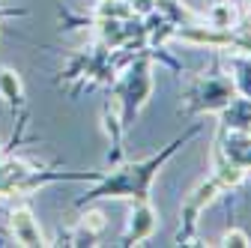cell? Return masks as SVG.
Returning a JSON list of instances; mask_svg holds the SVG:
<instances>
[{
  "label": "cell",
  "mask_w": 251,
  "mask_h": 248,
  "mask_svg": "<svg viewBox=\"0 0 251 248\" xmlns=\"http://www.w3.org/2000/svg\"><path fill=\"white\" fill-rule=\"evenodd\" d=\"M155 230V209L150 200H135V209H132V219H129V230L123 236V245H138L144 242L147 236H152Z\"/></svg>",
  "instance_id": "cell-4"
},
{
  "label": "cell",
  "mask_w": 251,
  "mask_h": 248,
  "mask_svg": "<svg viewBox=\"0 0 251 248\" xmlns=\"http://www.w3.org/2000/svg\"><path fill=\"white\" fill-rule=\"evenodd\" d=\"M225 245H251V236L242 233L239 227H230V230L225 233Z\"/></svg>",
  "instance_id": "cell-7"
},
{
  "label": "cell",
  "mask_w": 251,
  "mask_h": 248,
  "mask_svg": "<svg viewBox=\"0 0 251 248\" xmlns=\"http://www.w3.org/2000/svg\"><path fill=\"white\" fill-rule=\"evenodd\" d=\"M198 132H201V126H195L188 135L176 138L174 144H168L162 152H155V156H150V159H141V162H135V165H123L120 171H114L111 176L102 179L99 189L87 192V198H81L78 203L84 206V203L99 200V198H132V200H150V182H152V176L159 174L162 165L174 156V152H176L185 141H192Z\"/></svg>",
  "instance_id": "cell-1"
},
{
  "label": "cell",
  "mask_w": 251,
  "mask_h": 248,
  "mask_svg": "<svg viewBox=\"0 0 251 248\" xmlns=\"http://www.w3.org/2000/svg\"><path fill=\"white\" fill-rule=\"evenodd\" d=\"M12 230H15L21 245H42V233H39L33 215H30L27 209H15L12 212Z\"/></svg>",
  "instance_id": "cell-5"
},
{
  "label": "cell",
  "mask_w": 251,
  "mask_h": 248,
  "mask_svg": "<svg viewBox=\"0 0 251 248\" xmlns=\"http://www.w3.org/2000/svg\"><path fill=\"white\" fill-rule=\"evenodd\" d=\"M233 66L242 72V93H245V96H251V63H242V60H233Z\"/></svg>",
  "instance_id": "cell-8"
},
{
  "label": "cell",
  "mask_w": 251,
  "mask_h": 248,
  "mask_svg": "<svg viewBox=\"0 0 251 248\" xmlns=\"http://www.w3.org/2000/svg\"><path fill=\"white\" fill-rule=\"evenodd\" d=\"M0 96H3L12 108H15V105H24V87H21V78H18L12 69H3V66H0Z\"/></svg>",
  "instance_id": "cell-6"
},
{
  "label": "cell",
  "mask_w": 251,
  "mask_h": 248,
  "mask_svg": "<svg viewBox=\"0 0 251 248\" xmlns=\"http://www.w3.org/2000/svg\"><path fill=\"white\" fill-rule=\"evenodd\" d=\"M218 189H222V182H218V176H212V179H203L198 189L182 200V227H179L176 242H182V239H188V236L195 233V224H198V219H201V209L215 198Z\"/></svg>",
  "instance_id": "cell-3"
},
{
  "label": "cell",
  "mask_w": 251,
  "mask_h": 248,
  "mask_svg": "<svg viewBox=\"0 0 251 248\" xmlns=\"http://www.w3.org/2000/svg\"><path fill=\"white\" fill-rule=\"evenodd\" d=\"M117 93H120V102H123V123L120 126H132L135 114L141 111V105L152 93V78H150V63L147 60H138L135 69L120 81Z\"/></svg>",
  "instance_id": "cell-2"
}]
</instances>
